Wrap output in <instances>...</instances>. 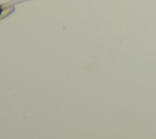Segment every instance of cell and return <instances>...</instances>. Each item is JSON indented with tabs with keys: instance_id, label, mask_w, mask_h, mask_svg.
I'll return each instance as SVG.
<instances>
[{
	"instance_id": "obj_1",
	"label": "cell",
	"mask_w": 156,
	"mask_h": 139,
	"mask_svg": "<svg viewBox=\"0 0 156 139\" xmlns=\"http://www.w3.org/2000/svg\"><path fill=\"white\" fill-rule=\"evenodd\" d=\"M2 11H4V9H2V6L0 5V16H1V13H2Z\"/></svg>"
}]
</instances>
